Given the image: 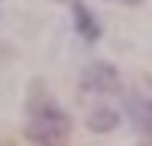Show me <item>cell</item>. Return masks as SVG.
I'll return each mask as SVG.
<instances>
[{
	"label": "cell",
	"mask_w": 152,
	"mask_h": 146,
	"mask_svg": "<svg viewBox=\"0 0 152 146\" xmlns=\"http://www.w3.org/2000/svg\"><path fill=\"white\" fill-rule=\"evenodd\" d=\"M68 133H71L68 114L49 94L36 91L32 101H29V114H26V136L36 146H65L68 143Z\"/></svg>",
	"instance_id": "1"
},
{
	"label": "cell",
	"mask_w": 152,
	"mask_h": 146,
	"mask_svg": "<svg viewBox=\"0 0 152 146\" xmlns=\"http://www.w3.org/2000/svg\"><path fill=\"white\" fill-rule=\"evenodd\" d=\"M136 123L142 127V133L152 136V101H142V104L136 107Z\"/></svg>",
	"instance_id": "2"
},
{
	"label": "cell",
	"mask_w": 152,
	"mask_h": 146,
	"mask_svg": "<svg viewBox=\"0 0 152 146\" xmlns=\"http://www.w3.org/2000/svg\"><path fill=\"white\" fill-rule=\"evenodd\" d=\"M120 3H142V0H120Z\"/></svg>",
	"instance_id": "3"
}]
</instances>
